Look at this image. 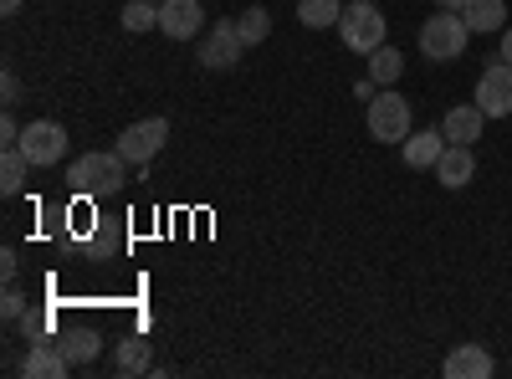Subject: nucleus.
<instances>
[{
	"label": "nucleus",
	"mask_w": 512,
	"mask_h": 379,
	"mask_svg": "<svg viewBox=\"0 0 512 379\" xmlns=\"http://www.w3.org/2000/svg\"><path fill=\"white\" fill-rule=\"evenodd\" d=\"M482 123H487V113H482L477 103H461V108L446 113L441 134H446L451 144H477V139H482Z\"/></svg>",
	"instance_id": "nucleus-13"
},
{
	"label": "nucleus",
	"mask_w": 512,
	"mask_h": 379,
	"mask_svg": "<svg viewBox=\"0 0 512 379\" xmlns=\"http://www.w3.org/2000/svg\"><path fill=\"white\" fill-rule=\"evenodd\" d=\"M21 6H26V0H0V16H16Z\"/></svg>",
	"instance_id": "nucleus-31"
},
{
	"label": "nucleus",
	"mask_w": 512,
	"mask_h": 379,
	"mask_svg": "<svg viewBox=\"0 0 512 379\" xmlns=\"http://www.w3.org/2000/svg\"><path fill=\"white\" fill-rule=\"evenodd\" d=\"M113 251H118V236H113L108 226H98V236L88 241V257H93V262H103V257H113Z\"/></svg>",
	"instance_id": "nucleus-25"
},
{
	"label": "nucleus",
	"mask_w": 512,
	"mask_h": 379,
	"mask_svg": "<svg viewBox=\"0 0 512 379\" xmlns=\"http://www.w3.org/2000/svg\"><path fill=\"white\" fill-rule=\"evenodd\" d=\"M164 139H169V123L164 118H139V123H128V129L118 134V154L128 159V164H149L159 149H164Z\"/></svg>",
	"instance_id": "nucleus-6"
},
{
	"label": "nucleus",
	"mask_w": 512,
	"mask_h": 379,
	"mask_svg": "<svg viewBox=\"0 0 512 379\" xmlns=\"http://www.w3.org/2000/svg\"><path fill=\"white\" fill-rule=\"evenodd\" d=\"M154 6H164V0H154Z\"/></svg>",
	"instance_id": "nucleus-33"
},
{
	"label": "nucleus",
	"mask_w": 512,
	"mask_h": 379,
	"mask_svg": "<svg viewBox=\"0 0 512 379\" xmlns=\"http://www.w3.org/2000/svg\"><path fill=\"white\" fill-rule=\"evenodd\" d=\"M21 154L31 159V170H47V164H57L67 154V129L52 118H36L21 129Z\"/></svg>",
	"instance_id": "nucleus-5"
},
{
	"label": "nucleus",
	"mask_w": 512,
	"mask_h": 379,
	"mask_svg": "<svg viewBox=\"0 0 512 379\" xmlns=\"http://www.w3.org/2000/svg\"><path fill=\"white\" fill-rule=\"evenodd\" d=\"M369 77L379 82V88H395V82L405 77V57H400V47H379V52H369Z\"/></svg>",
	"instance_id": "nucleus-20"
},
{
	"label": "nucleus",
	"mask_w": 512,
	"mask_h": 379,
	"mask_svg": "<svg viewBox=\"0 0 512 379\" xmlns=\"http://www.w3.org/2000/svg\"><path fill=\"white\" fill-rule=\"evenodd\" d=\"M466 41H472V31H466V16L436 11L431 21L420 26V57H431V62H456V57L466 52Z\"/></svg>",
	"instance_id": "nucleus-4"
},
{
	"label": "nucleus",
	"mask_w": 512,
	"mask_h": 379,
	"mask_svg": "<svg viewBox=\"0 0 512 379\" xmlns=\"http://www.w3.org/2000/svg\"><path fill=\"white\" fill-rule=\"evenodd\" d=\"M21 374L26 379H67L72 374V364H67V354H62V344H31V354L21 359Z\"/></svg>",
	"instance_id": "nucleus-12"
},
{
	"label": "nucleus",
	"mask_w": 512,
	"mask_h": 379,
	"mask_svg": "<svg viewBox=\"0 0 512 379\" xmlns=\"http://www.w3.org/2000/svg\"><path fill=\"white\" fill-rule=\"evenodd\" d=\"M461 16H466V31H472V36L507 31V0H472V6H466Z\"/></svg>",
	"instance_id": "nucleus-15"
},
{
	"label": "nucleus",
	"mask_w": 512,
	"mask_h": 379,
	"mask_svg": "<svg viewBox=\"0 0 512 379\" xmlns=\"http://www.w3.org/2000/svg\"><path fill=\"white\" fill-rule=\"evenodd\" d=\"M200 26H205L200 0H164V6H159V31H164L169 41H190Z\"/></svg>",
	"instance_id": "nucleus-9"
},
{
	"label": "nucleus",
	"mask_w": 512,
	"mask_h": 379,
	"mask_svg": "<svg viewBox=\"0 0 512 379\" xmlns=\"http://www.w3.org/2000/svg\"><path fill=\"white\" fill-rule=\"evenodd\" d=\"M118 16H123L128 31H154L159 26V6H154V0H128Z\"/></svg>",
	"instance_id": "nucleus-22"
},
{
	"label": "nucleus",
	"mask_w": 512,
	"mask_h": 379,
	"mask_svg": "<svg viewBox=\"0 0 512 379\" xmlns=\"http://www.w3.org/2000/svg\"><path fill=\"white\" fill-rule=\"evenodd\" d=\"M344 16V0H297V21L308 31H323V26H338Z\"/></svg>",
	"instance_id": "nucleus-19"
},
{
	"label": "nucleus",
	"mask_w": 512,
	"mask_h": 379,
	"mask_svg": "<svg viewBox=\"0 0 512 379\" xmlns=\"http://www.w3.org/2000/svg\"><path fill=\"white\" fill-rule=\"evenodd\" d=\"M497 364H492V354L482 349V344H456L451 354H446V364H441V374L446 379H487Z\"/></svg>",
	"instance_id": "nucleus-11"
},
{
	"label": "nucleus",
	"mask_w": 512,
	"mask_h": 379,
	"mask_svg": "<svg viewBox=\"0 0 512 379\" xmlns=\"http://www.w3.org/2000/svg\"><path fill=\"white\" fill-rule=\"evenodd\" d=\"M364 123H369V139H379V144H405V139L415 134L410 103H405L395 88H384V93H374V98H369Z\"/></svg>",
	"instance_id": "nucleus-2"
},
{
	"label": "nucleus",
	"mask_w": 512,
	"mask_h": 379,
	"mask_svg": "<svg viewBox=\"0 0 512 379\" xmlns=\"http://www.w3.org/2000/svg\"><path fill=\"white\" fill-rule=\"evenodd\" d=\"M241 52H246V41H241V31H236V21H216L205 31V41H200V67H210V72H226V67H236L241 62Z\"/></svg>",
	"instance_id": "nucleus-7"
},
{
	"label": "nucleus",
	"mask_w": 512,
	"mask_h": 379,
	"mask_svg": "<svg viewBox=\"0 0 512 379\" xmlns=\"http://www.w3.org/2000/svg\"><path fill=\"white\" fill-rule=\"evenodd\" d=\"M11 144H21V129H16V118L6 113L0 118V149H11Z\"/></svg>",
	"instance_id": "nucleus-28"
},
{
	"label": "nucleus",
	"mask_w": 512,
	"mask_h": 379,
	"mask_svg": "<svg viewBox=\"0 0 512 379\" xmlns=\"http://www.w3.org/2000/svg\"><path fill=\"white\" fill-rule=\"evenodd\" d=\"M236 31H241L246 47H262V41L272 36V16H267L262 6H246V11L236 16Z\"/></svg>",
	"instance_id": "nucleus-21"
},
{
	"label": "nucleus",
	"mask_w": 512,
	"mask_h": 379,
	"mask_svg": "<svg viewBox=\"0 0 512 379\" xmlns=\"http://www.w3.org/2000/svg\"><path fill=\"white\" fill-rule=\"evenodd\" d=\"M374 93H379V82H374V77H364V82H359V88H354V98H364V103H369Z\"/></svg>",
	"instance_id": "nucleus-29"
},
{
	"label": "nucleus",
	"mask_w": 512,
	"mask_h": 379,
	"mask_svg": "<svg viewBox=\"0 0 512 379\" xmlns=\"http://www.w3.org/2000/svg\"><path fill=\"white\" fill-rule=\"evenodd\" d=\"M67 185H72V195H113V190L128 185V159H123L118 149H113V154L93 149V154L72 159Z\"/></svg>",
	"instance_id": "nucleus-1"
},
{
	"label": "nucleus",
	"mask_w": 512,
	"mask_h": 379,
	"mask_svg": "<svg viewBox=\"0 0 512 379\" xmlns=\"http://www.w3.org/2000/svg\"><path fill=\"white\" fill-rule=\"evenodd\" d=\"M149 369V344L139 339V333H134V339H118L113 344V374H144Z\"/></svg>",
	"instance_id": "nucleus-18"
},
{
	"label": "nucleus",
	"mask_w": 512,
	"mask_h": 379,
	"mask_svg": "<svg viewBox=\"0 0 512 379\" xmlns=\"http://www.w3.org/2000/svg\"><path fill=\"white\" fill-rule=\"evenodd\" d=\"M16 272H21V257H16V246H6V251H0V277L16 282Z\"/></svg>",
	"instance_id": "nucleus-27"
},
{
	"label": "nucleus",
	"mask_w": 512,
	"mask_h": 379,
	"mask_svg": "<svg viewBox=\"0 0 512 379\" xmlns=\"http://www.w3.org/2000/svg\"><path fill=\"white\" fill-rule=\"evenodd\" d=\"M62 354H67V364L72 369H82V364H93L98 354H103V339H98V333L93 328H72V333H62Z\"/></svg>",
	"instance_id": "nucleus-16"
},
{
	"label": "nucleus",
	"mask_w": 512,
	"mask_h": 379,
	"mask_svg": "<svg viewBox=\"0 0 512 379\" xmlns=\"http://www.w3.org/2000/svg\"><path fill=\"white\" fill-rule=\"evenodd\" d=\"M497 57H502V62H512V26L502 31V52H497Z\"/></svg>",
	"instance_id": "nucleus-30"
},
{
	"label": "nucleus",
	"mask_w": 512,
	"mask_h": 379,
	"mask_svg": "<svg viewBox=\"0 0 512 379\" xmlns=\"http://www.w3.org/2000/svg\"><path fill=\"white\" fill-rule=\"evenodd\" d=\"M446 134L441 129H420V134H410L405 144H400V154H405V164H410V170H436V159H441V144Z\"/></svg>",
	"instance_id": "nucleus-14"
},
{
	"label": "nucleus",
	"mask_w": 512,
	"mask_h": 379,
	"mask_svg": "<svg viewBox=\"0 0 512 379\" xmlns=\"http://www.w3.org/2000/svg\"><path fill=\"white\" fill-rule=\"evenodd\" d=\"M477 108L487 118H507L512 113V62H487L482 77H477Z\"/></svg>",
	"instance_id": "nucleus-8"
},
{
	"label": "nucleus",
	"mask_w": 512,
	"mask_h": 379,
	"mask_svg": "<svg viewBox=\"0 0 512 379\" xmlns=\"http://www.w3.org/2000/svg\"><path fill=\"white\" fill-rule=\"evenodd\" d=\"M21 333H26L31 344H36V339H47V333H52V318H47V313H31V308H26V313H21Z\"/></svg>",
	"instance_id": "nucleus-24"
},
{
	"label": "nucleus",
	"mask_w": 512,
	"mask_h": 379,
	"mask_svg": "<svg viewBox=\"0 0 512 379\" xmlns=\"http://www.w3.org/2000/svg\"><path fill=\"white\" fill-rule=\"evenodd\" d=\"M0 103H6V108H11V103H21V77H16V72L0 77Z\"/></svg>",
	"instance_id": "nucleus-26"
},
{
	"label": "nucleus",
	"mask_w": 512,
	"mask_h": 379,
	"mask_svg": "<svg viewBox=\"0 0 512 379\" xmlns=\"http://www.w3.org/2000/svg\"><path fill=\"white\" fill-rule=\"evenodd\" d=\"M338 36H344V47L369 57L384 47V11L374 6V0H349L344 16H338Z\"/></svg>",
	"instance_id": "nucleus-3"
},
{
	"label": "nucleus",
	"mask_w": 512,
	"mask_h": 379,
	"mask_svg": "<svg viewBox=\"0 0 512 379\" xmlns=\"http://www.w3.org/2000/svg\"><path fill=\"white\" fill-rule=\"evenodd\" d=\"M26 292L16 287V282H6V298H0V318H6V323H21V313H26Z\"/></svg>",
	"instance_id": "nucleus-23"
},
{
	"label": "nucleus",
	"mask_w": 512,
	"mask_h": 379,
	"mask_svg": "<svg viewBox=\"0 0 512 379\" xmlns=\"http://www.w3.org/2000/svg\"><path fill=\"white\" fill-rule=\"evenodd\" d=\"M436 6H441V11H466L472 0H436Z\"/></svg>",
	"instance_id": "nucleus-32"
},
{
	"label": "nucleus",
	"mask_w": 512,
	"mask_h": 379,
	"mask_svg": "<svg viewBox=\"0 0 512 379\" xmlns=\"http://www.w3.org/2000/svg\"><path fill=\"white\" fill-rule=\"evenodd\" d=\"M26 175H31V159L21 154V144L0 149V195H21Z\"/></svg>",
	"instance_id": "nucleus-17"
},
{
	"label": "nucleus",
	"mask_w": 512,
	"mask_h": 379,
	"mask_svg": "<svg viewBox=\"0 0 512 379\" xmlns=\"http://www.w3.org/2000/svg\"><path fill=\"white\" fill-rule=\"evenodd\" d=\"M472 175H477L472 144H446L441 159H436V180H441L446 190H461V185H472Z\"/></svg>",
	"instance_id": "nucleus-10"
}]
</instances>
